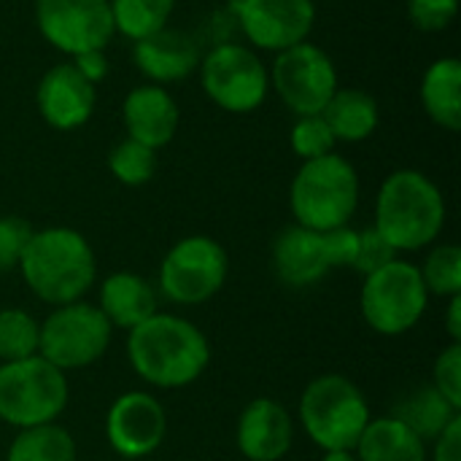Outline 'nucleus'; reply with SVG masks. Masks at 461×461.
<instances>
[{"label":"nucleus","instance_id":"nucleus-1","mask_svg":"<svg viewBox=\"0 0 461 461\" xmlns=\"http://www.w3.org/2000/svg\"><path fill=\"white\" fill-rule=\"evenodd\" d=\"M127 359L132 370L157 389H184L203 378L211 346L200 327L173 313H154L127 332Z\"/></svg>","mask_w":461,"mask_h":461},{"label":"nucleus","instance_id":"nucleus-2","mask_svg":"<svg viewBox=\"0 0 461 461\" xmlns=\"http://www.w3.org/2000/svg\"><path fill=\"white\" fill-rule=\"evenodd\" d=\"M30 292L46 305L78 303L95 284L97 259L89 240L70 227L32 230L19 267Z\"/></svg>","mask_w":461,"mask_h":461},{"label":"nucleus","instance_id":"nucleus-3","mask_svg":"<svg viewBox=\"0 0 461 461\" xmlns=\"http://www.w3.org/2000/svg\"><path fill=\"white\" fill-rule=\"evenodd\" d=\"M373 227L397 254L427 249L446 227L443 192L419 170H394L378 189Z\"/></svg>","mask_w":461,"mask_h":461},{"label":"nucleus","instance_id":"nucleus-4","mask_svg":"<svg viewBox=\"0 0 461 461\" xmlns=\"http://www.w3.org/2000/svg\"><path fill=\"white\" fill-rule=\"evenodd\" d=\"M289 205L300 227L330 232L346 227L359 205V176L340 154L303 162L289 186Z\"/></svg>","mask_w":461,"mask_h":461},{"label":"nucleus","instance_id":"nucleus-5","mask_svg":"<svg viewBox=\"0 0 461 461\" xmlns=\"http://www.w3.org/2000/svg\"><path fill=\"white\" fill-rule=\"evenodd\" d=\"M370 419L362 389L340 373L313 378L300 397V424L324 454L354 451Z\"/></svg>","mask_w":461,"mask_h":461},{"label":"nucleus","instance_id":"nucleus-6","mask_svg":"<svg viewBox=\"0 0 461 461\" xmlns=\"http://www.w3.org/2000/svg\"><path fill=\"white\" fill-rule=\"evenodd\" d=\"M68 375L43 357L0 365V421L16 429L54 424L68 408Z\"/></svg>","mask_w":461,"mask_h":461},{"label":"nucleus","instance_id":"nucleus-7","mask_svg":"<svg viewBox=\"0 0 461 461\" xmlns=\"http://www.w3.org/2000/svg\"><path fill=\"white\" fill-rule=\"evenodd\" d=\"M429 305V292L413 262L392 259L381 270L365 276L359 308L367 327L378 335L397 338L411 332Z\"/></svg>","mask_w":461,"mask_h":461},{"label":"nucleus","instance_id":"nucleus-8","mask_svg":"<svg viewBox=\"0 0 461 461\" xmlns=\"http://www.w3.org/2000/svg\"><path fill=\"white\" fill-rule=\"evenodd\" d=\"M113 327L100 313L97 305L89 303H68L54 308L43 324L38 338V357H43L57 370H81L95 365L111 346Z\"/></svg>","mask_w":461,"mask_h":461},{"label":"nucleus","instance_id":"nucleus-9","mask_svg":"<svg viewBox=\"0 0 461 461\" xmlns=\"http://www.w3.org/2000/svg\"><path fill=\"white\" fill-rule=\"evenodd\" d=\"M230 273L224 246L208 235H189L170 246L159 265V292L176 305H203L216 297Z\"/></svg>","mask_w":461,"mask_h":461},{"label":"nucleus","instance_id":"nucleus-10","mask_svg":"<svg viewBox=\"0 0 461 461\" xmlns=\"http://www.w3.org/2000/svg\"><path fill=\"white\" fill-rule=\"evenodd\" d=\"M203 92L227 113L257 111L270 89L265 62L243 43H219L200 59Z\"/></svg>","mask_w":461,"mask_h":461},{"label":"nucleus","instance_id":"nucleus-11","mask_svg":"<svg viewBox=\"0 0 461 461\" xmlns=\"http://www.w3.org/2000/svg\"><path fill=\"white\" fill-rule=\"evenodd\" d=\"M270 84L292 113L313 116L321 113L338 92V68L321 46L303 41L278 51L270 70Z\"/></svg>","mask_w":461,"mask_h":461},{"label":"nucleus","instance_id":"nucleus-12","mask_svg":"<svg viewBox=\"0 0 461 461\" xmlns=\"http://www.w3.org/2000/svg\"><path fill=\"white\" fill-rule=\"evenodd\" d=\"M35 22L43 41L68 57L105 51L116 32L111 0H35Z\"/></svg>","mask_w":461,"mask_h":461},{"label":"nucleus","instance_id":"nucleus-13","mask_svg":"<svg viewBox=\"0 0 461 461\" xmlns=\"http://www.w3.org/2000/svg\"><path fill=\"white\" fill-rule=\"evenodd\" d=\"M235 14L246 38L276 54L308 41L316 22L313 0H238Z\"/></svg>","mask_w":461,"mask_h":461},{"label":"nucleus","instance_id":"nucleus-14","mask_svg":"<svg viewBox=\"0 0 461 461\" xmlns=\"http://www.w3.org/2000/svg\"><path fill=\"white\" fill-rule=\"evenodd\" d=\"M167 435V416L149 392H127L113 400L105 416V440L124 459L151 456Z\"/></svg>","mask_w":461,"mask_h":461},{"label":"nucleus","instance_id":"nucleus-15","mask_svg":"<svg viewBox=\"0 0 461 461\" xmlns=\"http://www.w3.org/2000/svg\"><path fill=\"white\" fill-rule=\"evenodd\" d=\"M35 100L49 127L70 132L92 119L97 95L95 84H89L73 62H59L43 73Z\"/></svg>","mask_w":461,"mask_h":461},{"label":"nucleus","instance_id":"nucleus-16","mask_svg":"<svg viewBox=\"0 0 461 461\" xmlns=\"http://www.w3.org/2000/svg\"><path fill=\"white\" fill-rule=\"evenodd\" d=\"M235 443L249 461H281L294 443L289 411L270 397L251 400L238 419Z\"/></svg>","mask_w":461,"mask_h":461},{"label":"nucleus","instance_id":"nucleus-17","mask_svg":"<svg viewBox=\"0 0 461 461\" xmlns=\"http://www.w3.org/2000/svg\"><path fill=\"white\" fill-rule=\"evenodd\" d=\"M200 43L194 35L173 27H162L140 41H135L132 62L154 84H173L192 76L200 68Z\"/></svg>","mask_w":461,"mask_h":461},{"label":"nucleus","instance_id":"nucleus-18","mask_svg":"<svg viewBox=\"0 0 461 461\" xmlns=\"http://www.w3.org/2000/svg\"><path fill=\"white\" fill-rule=\"evenodd\" d=\"M273 267L281 284L292 289H305L319 284L332 270L324 232L300 224L284 227L273 243Z\"/></svg>","mask_w":461,"mask_h":461},{"label":"nucleus","instance_id":"nucleus-19","mask_svg":"<svg viewBox=\"0 0 461 461\" xmlns=\"http://www.w3.org/2000/svg\"><path fill=\"white\" fill-rule=\"evenodd\" d=\"M122 116H124L127 138L154 151L167 146L181 124V111L173 95L159 84H143L130 89L122 105Z\"/></svg>","mask_w":461,"mask_h":461},{"label":"nucleus","instance_id":"nucleus-20","mask_svg":"<svg viewBox=\"0 0 461 461\" xmlns=\"http://www.w3.org/2000/svg\"><path fill=\"white\" fill-rule=\"evenodd\" d=\"M100 313L108 319L111 327L135 330L138 324L149 321L157 308V289L135 273H113L100 286Z\"/></svg>","mask_w":461,"mask_h":461},{"label":"nucleus","instance_id":"nucleus-21","mask_svg":"<svg viewBox=\"0 0 461 461\" xmlns=\"http://www.w3.org/2000/svg\"><path fill=\"white\" fill-rule=\"evenodd\" d=\"M354 454L359 461H429L427 443L394 416L370 419Z\"/></svg>","mask_w":461,"mask_h":461},{"label":"nucleus","instance_id":"nucleus-22","mask_svg":"<svg viewBox=\"0 0 461 461\" xmlns=\"http://www.w3.org/2000/svg\"><path fill=\"white\" fill-rule=\"evenodd\" d=\"M421 103L427 116L448 130L456 132L461 127V62L456 57L435 59L424 78H421Z\"/></svg>","mask_w":461,"mask_h":461},{"label":"nucleus","instance_id":"nucleus-23","mask_svg":"<svg viewBox=\"0 0 461 461\" xmlns=\"http://www.w3.org/2000/svg\"><path fill=\"white\" fill-rule=\"evenodd\" d=\"M324 122L330 124L335 140L343 143H359L367 140L381 122L378 100L365 89H340L332 95V100L321 111Z\"/></svg>","mask_w":461,"mask_h":461},{"label":"nucleus","instance_id":"nucleus-24","mask_svg":"<svg viewBox=\"0 0 461 461\" xmlns=\"http://www.w3.org/2000/svg\"><path fill=\"white\" fill-rule=\"evenodd\" d=\"M392 416L400 419L408 429H413L427 443V440H438L446 432V427L459 419L461 411L456 405H451L429 384V386H421V389L411 392L405 400H400Z\"/></svg>","mask_w":461,"mask_h":461},{"label":"nucleus","instance_id":"nucleus-25","mask_svg":"<svg viewBox=\"0 0 461 461\" xmlns=\"http://www.w3.org/2000/svg\"><path fill=\"white\" fill-rule=\"evenodd\" d=\"M5 461H76V440L59 424L19 429L8 446Z\"/></svg>","mask_w":461,"mask_h":461},{"label":"nucleus","instance_id":"nucleus-26","mask_svg":"<svg viewBox=\"0 0 461 461\" xmlns=\"http://www.w3.org/2000/svg\"><path fill=\"white\" fill-rule=\"evenodd\" d=\"M176 8V0H111L113 30L130 41H140L162 27Z\"/></svg>","mask_w":461,"mask_h":461},{"label":"nucleus","instance_id":"nucleus-27","mask_svg":"<svg viewBox=\"0 0 461 461\" xmlns=\"http://www.w3.org/2000/svg\"><path fill=\"white\" fill-rule=\"evenodd\" d=\"M41 324L22 308L0 311V362H19L38 354Z\"/></svg>","mask_w":461,"mask_h":461},{"label":"nucleus","instance_id":"nucleus-28","mask_svg":"<svg viewBox=\"0 0 461 461\" xmlns=\"http://www.w3.org/2000/svg\"><path fill=\"white\" fill-rule=\"evenodd\" d=\"M108 170L124 186H143L157 173V151L132 138H124L108 151Z\"/></svg>","mask_w":461,"mask_h":461},{"label":"nucleus","instance_id":"nucleus-29","mask_svg":"<svg viewBox=\"0 0 461 461\" xmlns=\"http://www.w3.org/2000/svg\"><path fill=\"white\" fill-rule=\"evenodd\" d=\"M421 281L427 286L429 294L438 297H459L461 294V249L454 243H443L435 246L424 262V267H419Z\"/></svg>","mask_w":461,"mask_h":461},{"label":"nucleus","instance_id":"nucleus-30","mask_svg":"<svg viewBox=\"0 0 461 461\" xmlns=\"http://www.w3.org/2000/svg\"><path fill=\"white\" fill-rule=\"evenodd\" d=\"M289 143H292L294 154L308 162V159H319V157L332 154L338 140H335L330 124L324 122V116L313 113V116H300L294 122V127L289 132Z\"/></svg>","mask_w":461,"mask_h":461},{"label":"nucleus","instance_id":"nucleus-31","mask_svg":"<svg viewBox=\"0 0 461 461\" xmlns=\"http://www.w3.org/2000/svg\"><path fill=\"white\" fill-rule=\"evenodd\" d=\"M432 386L461 411V343H451L440 351L432 370Z\"/></svg>","mask_w":461,"mask_h":461},{"label":"nucleus","instance_id":"nucleus-32","mask_svg":"<svg viewBox=\"0 0 461 461\" xmlns=\"http://www.w3.org/2000/svg\"><path fill=\"white\" fill-rule=\"evenodd\" d=\"M392 259H397V251L386 243V238L375 227L359 230V246H357V257H354L351 270L370 276V273L381 270L384 265H389Z\"/></svg>","mask_w":461,"mask_h":461},{"label":"nucleus","instance_id":"nucleus-33","mask_svg":"<svg viewBox=\"0 0 461 461\" xmlns=\"http://www.w3.org/2000/svg\"><path fill=\"white\" fill-rule=\"evenodd\" d=\"M459 11V0H408L411 22L424 32L446 30Z\"/></svg>","mask_w":461,"mask_h":461},{"label":"nucleus","instance_id":"nucleus-34","mask_svg":"<svg viewBox=\"0 0 461 461\" xmlns=\"http://www.w3.org/2000/svg\"><path fill=\"white\" fill-rule=\"evenodd\" d=\"M30 235H32V227L24 219L0 216V273L19 267V259Z\"/></svg>","mask_w":461,"mask_h":461},{"label":"nucleus","instance_id":"nucleus-35","mask_svg":"<svg viewBox=\"0 0 461 461\" xmlns=\"http://www.w3.org/2000/svg\"><path fill=\"white\" fill-rule=\"evenodd\" d=\"M324 238H327V251H330L332 270L335 267H351L354 257H357V246H359V230H351L346 224V227L324 232Z\"/></svg>","mask_w":461,"mask_h":461},{"label":"nucleus","instance_id":"nucleus-36","mask_svg":"<svg viewBox=\"0 0 461 461\" xmlns=\"http://www.w3.org/2000/svg\"><path fill=\"white\" fill-rule=\"evenodd\" d=\"M432 461H461V416L446 427V432L435 440Z\"/></svg>","mask_w":461,"mask_h":461},{"label":"nucleus","instance_id":"nucleus-37","mask_svg":"<svg viewBox=\"0 0 461 461\" xmlns=\"http://www.w3.org/2000/svg\"><path fill=\"white\" fill-rule=\"evenodd\" d=\"M70 62L78 68V73L89 84H100L108 76V57H105V51H84V54L73 57Z\"/></svg>","mask_w":461,"mask_h":461},{"label":"nucleus","instance_id":"nucleus-38","mask_svg":"<svg viewBox=\"0 0 461 461\" xmlns=\"http://www.w3.org/2000/svg\"><path fill=\"white\" fill-rule=\"evenodd\" d=\"M446 330L451 343H461V294L448 300V316H446Z\"/></svg>","mask_w":461,"mask_h":461},{"label":"nucleus","instance_id":"nucleus-39","mask_svg":"<svg viewBox=\"0 0 461 461\" xmlns=\"http://www.w3.org/2000/svg\"><path fill=\"white\" fill-rule=\"evenodd\" d=\"M321 461H359L354 451H327Z\"/></svg>","mask_w":461,"mask_h":461}]
</instances>
